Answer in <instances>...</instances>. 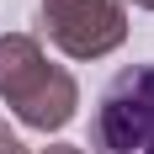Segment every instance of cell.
Returning <instances> with one entry per match:
<instances>
[{
    "label": "cell",
    "mask_w": 154,
    "mask_h": 154,
    "mask_svg": "<svg viewBox=\"0 0 154 154\" xmlns=\"http://www.w3.org/2000/svg\"><path fill=\"white\" fill-rule=\"evenodd\" d=\"M0 96L27 128H43V133L64 128L75 117V101H80L69 69L48 64L43 48L32 37H21V32L0 37Z\"/></svg>",
    "instance_id": "1"
},
{
    "label": "cell",
    "mask_w": 154,
    "mask_h": 154,
    "mask_svg": "<svg viewBox=\"0 0 154 154\" xmlns=\"http://www.w3.org/2000/svg\"><path fill=\"white\" fill-rule=\"evenodd\" d=\"M96 154H154V64H133L106 80L91 117Z\"/></svg>",
    "instance_id": "2"
},
{
    "label": "cell",
    "mask_w": 154,
    "mask_h": 154,
    "mask_svg": "<svg viewBox=\"0 0 154 154\" xmlns=\"http://www.w3.org/2000/svg\"><path fill=\"white\" fill-rule=\"evenodd\" d=\"M43 21L69 59H101L128 37L117 0H43Z\"/></svg>",
    "instance_id": "3"
},
{
    "label": "cell",
    "mask_w": 154,
    "mask_h": 154,
    "mask_svg": "<svg viewBox=\"0 0 154 154\" xmlns=\"http://www.w3.org/2000/svg\"><path fill=\"white\" fill-rule=\"evenodd\" d=\"M0 154H27V149H21V138H16L5 122H0Z\"/></svg>",
    "instance_id": "4"
},
{
    "label": "cell",
    "mask_w": 154,
    "mask_h": 154,
    "mask_svg": "<svg viewBox=\"0 0 154 154\" xmlns=\"http://www.w3.org/2000/svg\"><path fill=\"white\" fill-rule=\"evenodd\" d=\"M43 154H85V149H75V143H53V149H43Z\"/></svg>",
    "instance_id": "5"
},
{
    "label": "cell",
    "mask_w": 154,
    "mask_h": 154,
    "mask_svg": "<svg viewBox=\"0 0 154 154\" xmlns=\"http://www.w3.org/2000/svg\"><path fill=\"white\" fill-rule=\"evenodd\" d=\"M133 5H143V11H154V0H133Z\"/></svg>",
    "instance_id": "6"
}]
</instances>
